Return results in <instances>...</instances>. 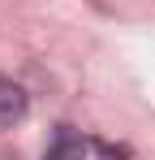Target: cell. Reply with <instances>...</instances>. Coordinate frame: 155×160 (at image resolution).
<instances>
[{
	"label": "cell",
	"instance_id": "obj_1",
	"mask_svg": "<svg viewBox=\"0 0 155 160\" xmlns=\"http://www.w3.org/2000/svg\"><path fill=\"white\" fill-rule=\"evenodd\" d=\"M86 156H91V147L82 134H73V126H56L48 152H43V160H86Z\"/></svg>",
	"mask_w": 155,
	"mask_h": 160
},
{
	"label": "cell",
	"instance_id": "obj_3",
	"mask_svg": "<svg viewBox=\"0 0 155 160\" xmlns=\"http://www.w3.org/2000/svg\"><path fill=\"white\" fill-rule=\"evenodd\" d=\"M95 147H99V156H103V160H129L125 147H112V143H95Z\"/></svg>",
	"mask_w": 155,
	"mask_h": 160
},
{
	"label": "cell",
	"instance_id": "obj_2",
	"mask_svg": "<svg viewBox=\"0 0 155 160\" xmlns=\"http://www.w3.org/2000/svg\"><path fill=\"white\" fill-rule=\"evenodd\" d=\"M26 117V91L13 78H0V126H13Z\"/></svg>",
	"mask_w": 155,
	"mask_h": 160
}]
</instances>
